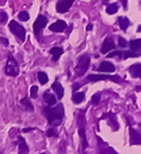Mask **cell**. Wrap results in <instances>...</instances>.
<instances>
[{
  "instance_id": "obj_1",
  "label": "cell",
  "mask_w": 141,
  "mask_h": 154,
  "mask_svg": "<svg viewBox=\"0 0 141 154\" xmlns=\"http://www.w3.org/2000/svg\"><path fill=\"white\" fill-rule=\"evenodd\" d=\"M43 115L45 116V118L47 119V123L50 124V126L52 127H57L59 126L64 117V108L62 103H58L57 106L52 107V106H45L42 109Z\"/></svg>"
},
{
  "instance_id": "obj_2",
  "label": "cell",
  "mask_w": 141,
  "mask_h": 154,
  "mask_svg": "<svg viewBox=\"0 0 141 154\" xmlns=\"http://www.w3.org/2000/svg\"><path fill=\"white\" fill-rule=\"evenodd\" d=\"M113 81L116 83H124V79L120 76H109V74H89L86 78V82H97V81Z\"/></svg>"
},
{
  "instance_id": "obj_3",
  "label": "cell",
  "mask_w": 141,
  "mask_h": 154,
  "mask_svg": "<svg viewBox=\"0 0 141 154\" xmlns=\"http://www.w3.org/2000/svg\"><path fill=\"white\" fill-rule=\"evenodd\" d=\"M19 64L18 62L16 61V58H14L10 54H8V58H7L6 66H5V73L9 77H17L19 74Z\"/></svg>"
},
{
  "instance_id": "obj_4",
  "label": "cell",
  "mask_w": 141,
  "mask_h": 154,
  "mask_svg": "<svg viewBox=\"0 0 141 154\" xmlns=\"http://www.w3.org/2000/svg\"><path fill=\"white\" fill-rule=\"evenodd\" d=\"M90 64V56L88 54H83L78 58V63L76 65V77H81L83 73L88 70Z\"/></svg>"
},
{
  "instance_id": "obj_5",
  "label": "cell",
  "mask_w": 141,
  "mask_h": 154,
  "mask_svg": "<svg viewBox=\"0 0 141 154\" xmlns=\"http://www.w3.org/2000/svg\"><path fill=\"white\" fill-rule=\"evenodd\" d=\"M77 125H78V132L81 138V146L83 150H86L88 148V141H87V136H86V129H85V115L81 113L77 117Z\"/></svg>"
},
{
  "instance_id": "obj_6",
  "label": "cell",
  "mask_w": 141,
  "mask_h": 154,
  "mask_svg": "<svg viewBox=\"0 0 141 154\" xmlns=\"http://www.w3.org/2000/svg\"><path fill=\"white\" fill-rule=\"evenodd\" d=\"M9 29H10V32L13 33L17 38H19L22 42L25 41V36H26L25 28L20 25V24H18L16 20H12V21L9 23Z\"/></svg>"
},
{
  "instance_id": "obj_7",
  "label": "cell",
  "mask_w": 141,
  "mask_h": 154,
  "mask_svg": "<svg viewBox=\"0 0 141 154\" xmlns=\"http://www.w3.org/2000/svg\"><path fill=\"white\" fill-rule=\"evenodd\" d=\"M46 24H47V18L45 16H43V15H39L37 18L34 21V24H33V31H34V33L36 35H39L40 33H41V31L46 26Z\"/></svg>"
},
{
  "instance_id": "obj_8",
  "label": "cell",
  "mask_w": 141,
  "mask_h": 154,
  "mask_svg": "<svg viewBox=\"0 0 141 154\" xmlns=\"http://www.w3.org/2000/svg\"><path fill=\"white\" fill-rule=\"evenodd\" d=\"M130 130V145H140L141 144V133L135 130L132 126H129Z\"/></svg>"
},
{
  "instance_id": "obj_9",
  "label": "cell",
  "mask_w": 141,
  "mask_h": 154,
  "mask_svg": "<svg viewBox=\"0 0 141 154\" xmlns=\"http://www.w3.org/2000/svg\"><path fill=\"white\" fill-rule=\"evenodd\" d=\"M115 48V44H114V41L113 38L109 36V37H106L105 41L103 42L102 44V47H101V53L102 54H107L109 52L113 51Z\"/></svg>"
},
{
  "instance_id": "obj_10",
  "label": "cell",
  "mask_w": 141,
  "mask_h": 154,
  "mask_svg": "<svg viewBox=\"0 0 141 154\" xmlns=\"http://www.w3.org/2000/svg\"><path fill=\"white\" fill-rule=\"evenodd\" d=\"M120 58L122 60H127L129 58H137L135 54H133L131 51H114L112 53L107 54V58Z\"/></svg>"
},
{
  "instance_id": "obj_11",
  "label": "cell",
  "mask_w": 141,
  "mask_h": 154,
  "mask_svg": "<svg viewBox=\"0 0 141 154\" xmlns=\"http://www.w3.org/2000/svg\"><path fill=\"white\" fill-rule=\"evenodd\" d=\"M73 1L75 0H59V2L57 4V11L60 14L67 13L72 6Z\"/></svg>"
},
{
  "instance_id": "obj_12",
  "label": "cell",
  "mask_w": 141,
  "mask_h": 154,
  "mask_svg": "<svg viewBox=\"0 0 141 154\" xmlns=\"http://www.w3.org/2000/svg\"><path fill=\"white\" fill-rule=\"evenodd\" d=\"M129 46H130V51L132 52L133 54H135L137 58L141 56V38L130 41Z\"/></svg>"
},
{
  "instance_id": "obj_13",
  "label": "cell",
  "mask_w": 141,
  "mask_h": 154,
  "mask_svg": "<svg viewBox=\"0 0 141 154\" xmlns=\"http://www.w3.org/2000/svg\"><path fill=\"white\" fill-rule=\"evenodd\" d=\"M98 72H105V73H112V72H114L115 71V65L113 64V63H111L109 61H102L101 62V64L96 69Z\"/></svg>"
},
{
  "instance_id": "obj_14",
  "label": "cell",
  "mask_w": 141,
  "mask_h": 154,
  "mask_svg": "<svg viewBox=\"0 0 141 154\" xmlns=\"http://www.w3.org/2000/svg\"><path fill=\"white\" fill-rule=\"evenodd\" d=\"M67 28V23L64 21V20H57L55 23H53L52 25H50L49 27V29L51 31V32H55V33H61L63 32L64 29Z\"/></svg>"
},
{
  "instance_id": "obj_15",
  "label": "cell",
  "mask_w": 141,
  "mask_h": 154,
  "mask_svg": "<svg viewBox=\"0 0 141 154\" xmlns=\"http://www.w3.org/2000/svg\"><path fill=\"white\" fill-rule=\"evenodd\" d=\"M129 72L132 78H139L141 79V64L140 63H135L129 66Z\"/></svg>"
},
{
  "instance_id": "obj_16",
  "label": "cell",
  "mask_w": 141,
  "mask_h": 154,
  "mask_svg": "<svg viewBox=\"0 0 141 154\" xmlns=\"http://www.w3.org/2000/svg\"><path fill=\"white\" fill-rule=\"evenodd\" d=\"M52 90L57 93V97H58V99H62L64 96V89L63 87H62V84L60 83L59 81H55V82H53L52 83Z\"/></svg>"
},
{
  "instance_id": "obj_17",
  "label": "cell",
  "mask_w": 141,
  "mask_h": 154,
  "mask_svg": "<svg viewBox=\"0 0 141 154\" xmlns=\"http://www.w3.org/2000/svg\"><path fill=\"white\" fill-rule=\"evenodd\" d=\"M43 99H44L45 103L47 106H54L57 103V97L54 95H52L51 92H49V91H45L43 93Z\"/></svg>"
},
{
  "instance_id": "obj_18",
  "label": "cell",
  "mask_w": 141,
  "mask_h": 154,
  "mask_svg": "<svg viewBox=\"0 0 141 154\" xmlns=\"http://www.w3.org/2000/svg\"><path fill=\"white\" fill-rule=\"evenodd\" d=\"M50 54L52 55V61L53 62H57L60 56L63 54V48L62 47H59V46H55V47H52L50 50Z\"/></svg>"
},
{
  "instance_id": "obj_19",
  "label": "cell",
  "mask_w": 141,
  "mask_h": 154,
  "mask_svg": "<svg viewBox=\"0 0 141 154\" xmlns=\"http://www.w3.org/2000/svg\"><path fill=\"white\" fill-rule=\"evenodd\" d=\"M18 150H19L20 154H26L29 152V148L26 144L25 138L23 136H20V135L18 136Z\"/></svg>"
},
{
  "instance_id": "obj_20",
  "label": "cell",
  "mask_w": 141,
  "mask_h": 154,
  "mask_svg": "<svg viewBox=\"0 0 141 154\" xmlns=\"http://www.w3.org/2000/svg\"><path fill=\"white\" fill-rule=\"evenodd\" d=\"M20 105L25 108L26 111H29V113H33V111H34V106H33V103H31V100H29L28 97L23 98V99L20 100Z\"/></svg>"
},
{
  "instance_id": "obj_21",
  "label": "cell",
  "mask_w": 141,
  "mask_h": 154,
  "mask_svg": "<svg viewBox=\"0 0 141 154\" xmlns=\"http://www.w3.org/2000/svg\"><path fill=\"white\" fill-rule=\"evenodd\" d=\"M85 92H75L73 95H72V103H75V105H79V103H81L85 100Z\"/></svg>"
},
{
  "instance_id": "obj_22",
  "label": "cell",
  "mask_w": 141,
  "mask_h": 154,
  "mask_svg": "<svg viewBox=\"0 0 141 154\" xmlns=\"http://www.w3.org/2000/svg\"><path fill=\"white\" fill-rule=\"evenodd\" d=\"M117 24H119V26L121 27L122 31H127V28L130 26L131 23H130L129 18H127V17H120V18L117 19Z\"/></svg>"
},
{
  "instance_id": "obj_23",
  "label": "cell",
  "mask_w": 141,
  "mask_h": 154,
  "mask_svg": "<svg viewBox=\"0 0 141 154\" xmlns=\"http://www.w3.org/2000/svg\"><path fill=\"white\" fill-rule=\"evenodd\" d=\"M37 78H39V81L41 84H45L47 81H49V77H47V74L43 72V71H40L39 73H37Z\"/></svg>"
},
{
  "instance_id": "obj_24",
  "label": "cell",
  "mask_w": 141,
  "mask_h": 154,
  "mask_svg": "<svg viewBox=\"0 0 141 154\" xmlns=\"http://www.w3.org/2000/svg\"><path fill=\"white\" fill-rule=\"evenodd\" d=\"M117 9H119L117 5H116V4H112V5H109V6L106 8V13L109 14V15H114V14H116Z\"/></svg>"
},
{
  "instance_id": "obj_25",
  "label": "cell",
  "mask_w": 141,
  "mask_h": 154,
  "mask_svg": "<svg viewBox=\"0 0 141 154\" xmlns=\"http://www.w3.org/2000/svg\"><path fill=\"white\" fill-rule=\"evenodd\" d=\"M46 136L47 137H57L58 136V130L57 127H50V128L46 130Z\"/></svg>"
},
{
  "instance_id": "obj_26",
  "label": "cell",
  "mask_w": 141,
  "mask_h": 154,
  "mask_svg": "<svg viewBox=\"0 0 141 154\" xmlns=\"http://www.w3.org/2000/svg\"><path fill=\"white\" fill-rule=\"evenodd\" d=\"M101 103V95L99 93H95L94 96L91 97V105L93 106H97Z\"/></svg>"
},
{
  "instance_id": "obj_27",
  "label": "cell",
  "mask_w": 141,
  "mask_h": 154,
  "mask_svg": "<svg viewBox=\"0 0 141 154\" xmlns=\"http://www.w3.org/2000/svg\"><path fill=\"white\" fill-rule=\"evenodd\" d=\"M37 93H39V87L37 86H33L31 88V98L32 99H36L37 98Z\"/></svg>"
},
{
  "instance_id": "obj_28",
  "label": "cell",
  "mask_w": 141,
  "mask_h": 154,
  "mask_svg": "<svg viewBox=\"0 0 141 154\" xmlns=\"http://www.w3.org/2000/svg\"><path fill=\"white\" fill-rule=\"evenodd\" d=\"M18 18H19L22 21H27V20L29 19V14L26 13V11H20L18 14Z\"/></svg>"
},
{
  "instance_id": "obj_29",
  "label": "cell",
  "mask_w": 141,
  "mask_h": 154,
  "mask_svg": "<svg viewBox=\"0 0 141 154\" xmlns=\"http://www.w3.org/2000/svg\"><path fill=\"white\" fill-rule=\"evenodd\" d=\"M129 43L127 42V39L123 38V37H119V46H120V47H123V48H124V47H127Z\"/></svg>"
},
{
  "instance_id": "obj_30",
  "label": "cell",
  "mask_w": 141,
  "mask_h": 154,
  "mask_svg": "<svg viewBox=\"0 0 141 154\" xmlns=\"http://www.w3.org/2000/svg\"><path fill=\"white\" fill-rule=\"evenodd\" d=\"M7 19H8L7 14L5 13V11H1V13H0V23H1V24H5L7 21Z\"/></svg>"
},
{
  "instance_id": "obj_31",
  "label": "cell",
  "mask_w": 141,
  "mask_h": 154,
  "mask_svg": "<svg viewBox=\"0 0 141 154\" xmlns=\"http://www.w3.org/2000/svg\"><path fill=\"white\" fill-rule=\"evenodd\" d=\"M0 43H1L2 45H5V46H8V45H9V42H8V39L5 38V37H1V38H0Z\"/></svg>"
},
{
  "instance_id": "obj_32",
  "label": "cell",
  "mask_w": 141,
  "mask_h": 154,
  "mask_svg": "<svg viewBox=\"0 0 141 154\" xmlns=\"http://www.w3.org/2000/svg\"><path fill=\"white\" fill-rule=\"evenodd\" d=\"M79 88H80V84L79 83H73V86H72V89H73V91H77Z\"/></svg>"
},
{
  "instance_id": "obj_33",
  "label": "cell",
  "mask_w": 141,
  "mask_h": 154,
  "mask_svg": "<svg viewBox=\"0 0 141 154\" xmlns=\"http://www.w3.org/2000/svg\"><path fill=\"white\" fill-rule=\"evenodd\" d=\"M34 129H35V128H33V127H32V128H24V129H23V132H24V133H26V132H31V130H34Z\"/></svg>"
},
{
  "instance_id": "obj_34",
  "label": "cell",
  "mask_w": 141,
  "mask_h": 154,
  "mask_svg": "<svg viewBox=\"0 0 141 154\" xmlns=\"http://www.w3.org/2000/svg\"><path fill=\"white\" fill-rule=\"evenodd\" d=\"M86 29H87V31H91V29H93V25H88L87 26V27H86Z\"/></svg>"
},
{
  "instance_id": "obj_35",
  "label": "cell",
  "mask_w": 141,
  "mask_h": 154,
  "mask_svg": "<svg viewBox=\"0 0 141 154\" xmlns=\"http://www.w3.org/2000/svg\"><path fill=\"white\" fill-rule=\"evenodd\" d=\"M122 2H123V7H124V9H127V0H122Z\"/></svg>"
},
{
  "instance_id": "obj_36",
  "label": "cell",
  "mask_w": 141,
  "mask_h": 154,
  "mask_svg": "<svg viewBox=\"0 0 141 154\" xmlns=\"http://www.w3.org/2000/svg\"><path fill=\"white\" fill-rule=\"evenodd\" d=\"M135 89H137V91H141V87H137Z\"/></svg>"
},
{
  "instance_id": "obj_37",
  "label": "cell",
  "mask_w": 141,
  "mask_h": 154,
  "mask_svg": "<svg viewBox=\"0 0 141 154\" xmlns=\"http://www.w3.org/2000/svg\"><path fill=\"white\" fill-rule=\"evenodd\" d=\"M138 32H139V33H141V25L139 26V27H138Z\"/></svg>"
}]
</instances>
